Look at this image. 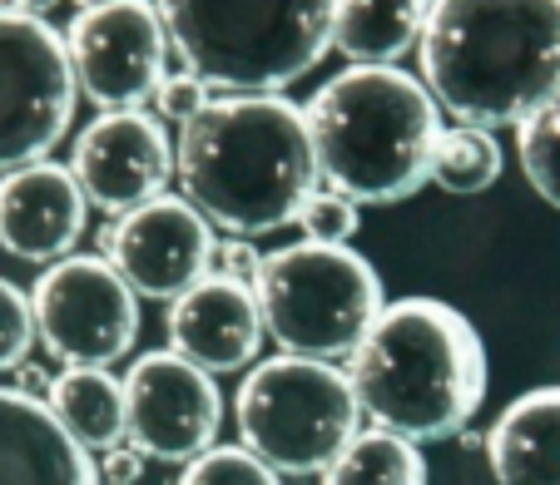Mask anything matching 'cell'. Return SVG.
Wrapping results in <instances>:
<instances>
[{
	"mask_svg": "<svg viewBox=\"0 0 560 485\" xmlns=\"http://www.w3.org/2000/svg\"><path fill=\"white\" fill-rule=\"evenodd\" d=\"M184 199L229 238H268L317 193L307 115L283 95H219L179 129Z\"/></svg>",
	"mask_w": 560,
	"mask_h": 485,
	"instance_id": "cell-1",
	"label": "cell"
},
{
	"mask_svg": "<svg viewBox=\"0 0 560 485\" xmlns=\"http://www.w3.org/2000/svg\"><path fill=\"white\" fill-rule=\"evenodd\" d=\"M422 85L456 125H526L560 90V0H432Z\"/></svg>",
	"mask_w": 560,
	"mask_h": 485,
	"instance_id": "cell-2",
	"label": "cell"
},
{
	"mask_svg": "<svg viewBox=\"0 0 560 485\" xmlns=\"http://www.w3.org/2000/svg\"><path fill=\"white\" fill-rule=\"evenodd\" d=\"M348 377L372 426L417 446L452 441L487 401V342L452 303L397 297L348 357Z\"/></svg>",
	"mask_w": 560,
	"mask_h": 485,
	"instance_id": "cell-3",
	"label": "cell"
},
{
	"mask_svg": "<svg viewBox=\"0 0 560 485\" xmlns=\"http://www.w3.org/2000/svg\"><path fill=\"white\" fill-rule=\"evenodd\" d=\"M303 115L328 189L358 203H397L432 184L442 105L402 64H348Z\"/></svg>",
	"mask_w": 560,
	"mask_h": 485,
	"instance_id": "cell-4",
	"label": "cell"
},
{
	"mask_svg": "<svg viewBox=\"0 0 560 485\" xmlns=\"http://www.w3.org/2000/svg\"><path fill=\"white\" fill-rule=\"evenodd\" d=\"M159 15L213 95H283L332 50L338 0H159Z\"/></svg>",
	"mask_w": 560,
	"mask_h": 485,
	"instance_id": "cell-5",
	"label": "cell"
},
{
	"mask_svg": "<svg viewBox=\"0 0 560 485\" xmlns=\"http://www.w3.org/2000/svg\"><path fill=\"white\" fill-rule=\"evenodd\" d=\"M238 446L268 461L278 475H323L352 436L362 431V406L352 377L332 362L278 357L254 362L233 397Z\"/></svg>",
	"mask_w": 560,
	"mask_h": 485,
	"instance_id": "cell-6",
	"label": "cell"
},
{
	"mask_svg": "<svg viewBox=\"0 0 560 485\" xmlns=\"http://www.w3.org/2000/svg\"><path fill=\"white\" fill-rule=\"evenodd\" d=\"M254 293L278 352L313 362L352 357L387 307L377 268L358 248H323L307 238L268 253Z\"/></svg>",
	"mask_w": 560,
	"mask_h": 485,
	"instance_id": "cell-7",
	"label": "cell"
},
{
	"mask_svg": "<svg viewBox=\"0 0 560 485\" xmlns=\"http://www.w3.org/2000/svg\"><path fill=\"white\" fill-rule=\"evenodd\" d=\"M70 45L50 21L0 11V174L50 158L74 119Z\"/></svg>",
	"mask_w": 560,
	"mask_h": 485,
	"instance_id": "cell-8",
	"label": "cell"
},
{
	"mask_svg": "<svg viewBox=\"0 0 560 485\" xmlns=\"http://www.w3.org/2000/svg\"><path fill=\"white\" fill-rule=\"evenodd\" d=\"M35 338L60 367H115L135 352L139 293L100 253L45 268L31 287Z\"/></svg>",
	"mask_w": 560,
	"mask_h": 485,
	"instance_id": "cell-9",
	"label": "cell"
},
{
	"mask_svg": "<svg viewBox=\"0 0 560 485\" xmlns=\"http://www.w3.org/2000/svg\"><path fill=\"white\" fill-rule=\"evenodd\" d=\"M74 64V85L100 115L154 105L159 85L170 80V25L154 0H100L65 31Z\"/></svg>",
	"mask_w": 560,
	"mask_h": 485,
	"instance_id": "cell-10",
	"label": "cell"
},
{
	"mask_svg": "<svg viewBox=\"0 0 560 485\" xmlns=\"http://www.w3.org/2000/svg\"><path fill=\"white\" fill-rule=\"evenodd\" d=\"M213 223L184 193H164L135 213H119L100 233V258L149 303H179L213 273Z\"/></svg>",
	"mask_w": 560,
	"mask_h": 485,
	"instance_id": "cell-11",
	"label": "cell"
},
{
	"mask_svg": "<svg viewBox=\"0 0 560 485\" xmlns=\"http://www.w3.org/2000/svg\"><path fill=\"white\" fill-rule=\"evenodd\" d=\"M129 397V446L164 465H189L203 451L219 446L223 397L213 377L194 362H184L174 347L144 352L125 371Z\"/></svg>",
	"mask_w": 560,
	"mask_h": 485,
	"instance_id": "cell-12",
	"label": "cell"
},
{
	"mask_svg": "<svg viewBox=\"0 0 560 485\" xmlns=\"http://www.w3.org/2000/svg\"><path fill=\"white\" fill-rule=\"evenodd\" d=\"M70 174L80 179L90 209L119 218L170 193V179L179 174V149L144 109L95 115L70 149Z\"/></svg>",
	"mask_w": 560,
	"mask_h": 485,
	"instance_id": "cell-13",
	"label": "cell"
},
{
	"mask_svg": "<svg viewBox=\"0 0 560 485\" xmlns=\"http://www.w3.org/2000/svg\"><path fill=\"white\" fill-rule=\"evenodd\" d=\"M90 223V199L70 164H25L0 174V248L21 263L55 268L74 258Z\"/></svg>",
	"mask_w": 560,
	"mask_h": 485,
	"instance_id": "cell-14",
	"label": "cell"
},
{
	"mask_svg": "<svg viewBox=\"0 0 560 485\" xmlns=\"http://www.w3.org/2000/svg\"><path fill=\"white\" fill-rule=\"evenodd\" d=\"M268 328L264 312H258V293L244 283H229V277L209 273L199 287L170 303V347L184 362L203 367L209 377L223 371L254 367L258 347H264Z\"/></svg>",
	"mask_w": 560,
	"mask_h": 485,
	"instance_id": "cell-15",
	"label": "cell"
},
{
	"mask_svg": "<svg viewBox=\"0 0 560 485\" xmlns=\"http://www.w3.org/2000/svg\"><path fill=\"white\" fill-rule=\"evenodd\" d=\"M0 485H100L90 451L21 387H0Z\"/></svg>",
	"mask_w": 560,
	"mask_h": 485,
	"instance_id": "cell-16",
	"label": "cell"
},
{
	"mask_svg": "<svg viewBox=\"0 0 560 485\" xmlns=\"http://www.w3.org/2000/svg\"><path fill=\"white\" fill-rule=\"evenodd\" d=\"M497 485H560V387L516 397L487 431Z\"/></svg>",
	"mask_w": 560,
	"mask_h": 485,
	"instance_id": "cell-17",
	"label": "cell"
},
{
	"mask_svg": "<svg viewBox=\"0 0 560 485\" xmlns=\"http://www.w3.org/2000/svg\"><path fill=\"white\" fill-rule=\"evenodd\" d=\"M45 406L85 451L105 456L129 441V397L109 367H65Z\"/></svg>",
	"mask_w": 560,
	"mask_h": 485,
	"instance_id": "cell-18",
	"label": "cell"
},
{
	"mask_svg": "<svg viewBox=\"0 0 560 485\" xmlns=\"http://www.w3.org/2000/svg\"><path fill=\"white\" fill-rule=\"evenodd\" d=\"M432 0H338L332 50L348 64H397L407 50L422 45Z\"/></svg>",
	"mask_w": 560,
	"mask_h": 485,
	"instance_id": "cell-19",
	"label": "cell"
},
{
	"mask_svg": "<svg viewBox=\"0 0 560 485\" xmlns=\"http://www.w3.org/2000/svg\"><path fill=\"white\" fill-rule=\"evenodd\" d=\"M323 485H427V456L407 436L372 426L323 471Z\"/></svg>",
	"mask_w": 560,
	"mask_h": 485,
	"instance_id": "cell-20",
	"label": "cell"
},
{
	"mask_svg": "<svg viewBox=\"0 0 560 485\" xmlns=\"http://www.w3.org/2000/svg\"><path fill=\"white\" fill-rule=\"evenodd\" d=\"M501 174H506V149H501L497 129H476V125L442 129L432 154V184L442 193L476 199V193L497 189Z\"/></svg>",
	"mask_w": 560,
	"mask_h": 485,
	"instance_id": "cell-21",
	"label": "cell"
},
{
	"mask_svg": "<svg viewBox=\"0 0 560 485\" xmlns=\"http://www.w3.org/2000/svg\"><path fill=\"white\" fill-rule=\"evenodd\" d=\"M516 154L521 174L540 193V203L560 213V90L516 129Z\"/></svg>",
	"mask_w": 560,
	"mask_h": 485,
	"instance_id": "cell-22",
	"label": "cell"
},
{
	"mask_svg": "<svg viewBox=\"0 0 560 485\" xmlns=\"http://www.w3.org/2000/svg\"><path fill=\"white\" fill-rule=\"evenodd\" d=\"M298 228L307 242H323V248H352L362 233V203L348 199L338 189H317L313 199L298 213Z\"/></svg>",
	"mask_w": 560,
	"mask_h": 485,
	"instance_id": "cell-23",
	"label": "cell"
},
{
	"mask_svg": "<svg viewBox=\"0 0 560 485\" xmlns=\"http://www.w3.org/2000/svg\"><path fill=\"white\" fill-rule=\"evenodd\" d=\"M179 485H283V475L258 461L248 446H213L199 461L184 465Z\"/></svg>",
	"mask_w": 560,
	"mask_h": 485,
	"instance_id": "cell-24",
	"label": "cell"
},
{
	"mask_svg": "<svg viewBox=\"0 0 560 485\" xmlns=\"http://www.w3.org/2000/svg\"><path fill=\"white\" fill-rule=\"evenodd\" d=\"M35 307H31V293L11 283V277H0V371H15L25 367L35 347Z\"/></svg>",
	"mask_w": 560,
	"mask_h": 485,
	"instance_id": "cell-25",
	"label": "cell"
},
{
	"mask_svg": "<svg viewBox=\"0 0 560 485\" xmlns=\"http://www.w3.org/2000/svg\"><path fill=\"white\" fill-rule=\"evenodd\" d=\"M213 90L203 85L194 70H179V74H170L164 85H159V95H154V109H159V119H170V125H189V119H199L203 109L213 105Z\"/></svg>",
	"mask_w": 560,
	"mask_h": 485,
	"instance_id": "cell-26",
	"label": "cell"
},
{
	"mask_svg": "<svg viewBox=\"0 0 560 485\" xmlns=\"http://www.w3.org/2000/svg\"><path fill=\"white\" fill-rule=\"evenodd\" d=\"M264 263H268V253H258L254 238H223L219 253H213V273L229 277V283H244V287H258Z\"/></svg>",
	"mask_w": 560,
	"mask_h": 485,
	"instance_id": "cell-27",
	"label": "cell"
},
{
	"mask_svg": "<svg viewBox=\"0 0 560 485\" xmlns=\"http://www.w3.org/2000/svg\"><path fill=\"white\" fill-rule=\"evenodd\" d=\"M149 456L139 451V446H115V451H105V465H100V481L105 485H139V475H144Z\"/></svg>",
	"mask_w": 560,
	"mask_h": 485,
	"instance_id": "cell-28",
	"label": "cell"
},
{
	"mask_svg": "<svg viewBox=\"0 0 560 485\" xmlns=\"http://www.w3.org/2000/svg\"><path fill=\"white\" fill-rule=\"evenodd\" d=\"M15 387L25 391V397H50V387H55V377H45V367H31V362H25V367H15Z\"/></svg>",
	"mask_w": 560,
	"mask_h": 485,
	"instance_id": "cell-29",
	"label": "cell"
},
{
	"mask_svg": "<svg viewBox=\"0 0 560 485\" xmlns=\"http://www.w3.org/2000/svg\"><path fill=\"white\" fill-rule=\"evenodd\" d=\"M0 11H15V15H35V21H45V11H55V0H0Z\"/></svg>",
	"mask_w": 560,
	"mask_h": 485,
	"instance_id": "cell-30",
	"label": "cell"
},
{
	"mask_svg": "<svg viewBox=\"0 0 560 485\" xmlns=\"http://www.w3.org/2000/svg\"><path fill=\"white\" fill-rule=\"evenodd\" d=\"M74 5H80V11H85V5H100V0H74Z\"/></svg>",
	"mask_w": 560,
	"mask_h": 485,
	"instance_id": "cell-31",
	"label": "cell"
}]
</instances>
